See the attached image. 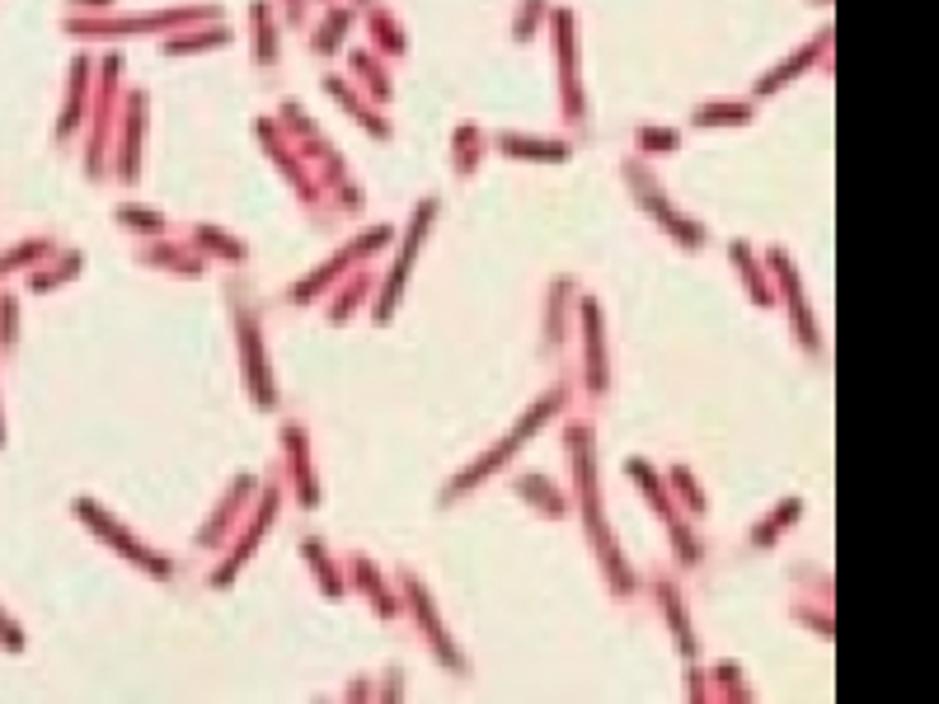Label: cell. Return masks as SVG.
<instances>
[{
  "mask_svg": "<svg viewBox=\"0 0 939 704\" xmlns=\"http://www.w3.org/2000/svg\"><path fill=\"white\" fill-rule=\"evenodd\" d=\"M80 512H85V517L94 521V531H99V536H108V540H113V545H118V550H123V554H132V559H141V568H155V573H165V559H155V554H141L137 545H132V540H127L123 531H118V521H108L104 512H94L90 503H80Z\"/></svg>",
  "mask_w": 939,
  "mask_h": 704,
  "instance_id": "obj_1",
  "label": "cell"
},
{
  "mask_svg": "<svg viewBox=\"0 0 939 704\" xmlns=\"http://www.w3.org/2000/svg\"><path fill=\"white\" fill-rule=\"evenodd\" d=\"M38 254H47V240H29V245H19L15 254H5V259H0V273H10V268H19L24 259H38Z\"/></svg>",
  "mask_w": 939,
  "mask_h": 704,
  "instance_id": "obj_2",
  "label": "cell"
},
{
  "mask_svg": "<svg viewBox=\"0 0 939 704\" xmlns=\"http://www.w3.org/2000/svg\"><path fill=\"white\" fill-rule=\"evenodd\" d=\"M118 216H123V221H137L132 230H160V216H146V212H137V207H123Z\"/></svg>",
  "mask_w": 939,
  "mask_h": 704,
  "instance_id": "obj_3",
  "label": "cell"
},
{
  "mask_svg": "<svg viewBox=\"0 0 939 704\" xmlns=\"http://www.w3.org/2000/svg\"><path fill=\"white\" fill-rule=\"evenodd\" d=\"M0 629H5V634H10V648H19V643H24V639H19V629L10 625V620H5V615H0Z\"/></svg>",
  "mask_w": 939,
  "mask_h": 704,
  "instance_id": "obj_4",
  "label": "cell"
}]
</instances>
